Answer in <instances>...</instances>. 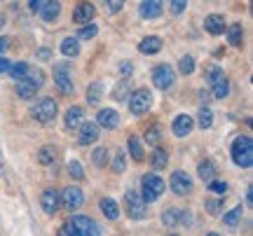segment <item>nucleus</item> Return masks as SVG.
<instances>
[{
  "label": "nucleus",
  "instance_id": "30",
  "mask_svg": "<svg viewBox=\"0 0 253 236\" xmlns=\"http://www.w3.org/2000/svg\"><path fill=\"white\" fill-rule=\"evenodd\" d=\"M38 162L42 164V166H49V164L56 162V150L52 145H45L40 147V152H38Z\"/></svg>",
  "mask_w": 253,
  "mask_h": 236
},
{
  "label": "nucleus",
  "instance_id": "40",
  "mask_svg": "<svg viewBox=\"0 0 253 236\" xmlns=\"http://www.w3.org/2000/svg\"><path fill=\"white\" fill-rule=\"evenodd\" d=\"M223 77H225V73H223V68H220V66H211V68H209L207 82L211 84V87H213V84H218Z\"/></svg>",
  "mask_w": 253,
  "mask_h": 236
},
{
  "label": "nucleus",
  "instance_id": "4",
  "mask_svg": "<svg viewBox=\"0 0 253 236\" xmlns=\"http://www.w3.org/2000/svg\"><path fill=\"white\" fill-rule=\"evenodd\" d=\"M126 105H129V112L131 115H145L150 105H153V94L148 89H136L129 94V99H126Z\"/></svg>",
  "mask_w": 253,
  "mask_h": 236
},
{
  "label": "nucleus",
  "instance_id": "45",
  "mask_svg": "<svg viewBox=\"0 0 253 236\" xmlns=\"http://www.w3.org/2000/svg\"><path fill=\"white\" fill-rule=\"evenodd\" d=\"M113 96H115L118 101H126V99H129V84H126V82H120Z\"/></svg>",
  "mask_w": 253,
  "mask_h": 236
},
{
  "label": "nucleus",
  "instance_id": "15",
  "mask_svg": "<svg viewBox=\"0 0 253 236\" xmlns=\"http://www.w3.org/2000/svg\"><path fill=\"white\" fill-rule=\"evenodd\" d=\"M94 14H96V7L91 2H80V5H75V9H73V21L87 26V24H91Z\"/></svg>",
  "mask_w": 253,
  "mask_h": 236
},
{
  "label": "nucleus",
  "instance_id": "53",
  "mask_svg": "<svg viewBox=\"0 0 253 236\" xmlns=\"http://www.w3.org/2000/svg\"><path fill=\"white\" fill-rule=\"evenodd\" d=\"M9 61L7 59H2V56H0V75H5V73H9Z\"/></svg>",
  "mask_w": 253,
  "mask_h": 236
},
{
  "label": "nucleus",
  "instance_id": "55",
  "mask_svg": "<svg viewBox=\"0 0 253 236\" xmlns=\"http://www.w3.org/2000/svg\"><path fill=\"white\" fill-rule=\"evenodd\" d=\"M246 203H249V206H253V190H251V187L246 190Z\"/></svg>",
  "mask_w": 253,
  "mask_h": 236
},
{
  "label": "nucleus",
  "instance_id": "13",
  "mask_svg": "<svg viewBox=\"0 0 253 236\" xmlns=\"http://www.w3.org/2000/svg\"><path fill=\"white\" fill-rule=\"evenodd\" d=\"M96 127H99V129H108V131L118 129V127H120V115H118V110H113V108L99 110V115H96Z\"/></svg>",
  "mask_w": 253,
  "mask_h": 236
},
{
  "label": "nucleus",
  "instance_id": "34",
  "mask_svg": "<svg viewBox=\"0 0 253 236\" xmlns=\"http://www.w3.org/2000/svg\"><path fill=\"white\" fill-rule=\"evenodd\" d=\"M197 124L199 129H211V124H213V112H211V108H199V115H197Z\"/></svg>",
  "mask_w": 253,
  "mask_h": 236
},
{
  "label": "nucleus",
  "instance_id": "27",
  "mask_svg": "<svg viewBox=\"0 0 253 236\" xmlns=\"http://www.w3.org/2000/svg\"><path fill=\"white\" fill-rule=\"evenodd\" d=\"M242 215H244V208H242V206H235L232 210L223 213V225H227V227H237L239 220H242Z\"/></svg>",
  "mask_w": 253,
  "mask_h": 236
},
{
  "label": "nucleus",
  "instance_id": "43",
  "mask_svg": "<svg viewBox=\"0 0 253 236\" xmlns=\"http://www.w3.org/2000/svg\"><path fill=\"white\" fill-rule=\"evenodd\" d=\"M223 203H225V197H216V199H209L207 201V210L211 215H218L220 208H223Z\"/></svg>",
  "mask_w": 253,
  "mask_h": 236
},
{
  "label": "nucleus",
  "instance_id": "57",
  "mask_svg": "<svg viewBox=\"0 0 253 236\" xmlns=\"http://www.w3.org/2000/svg\"><path fill=\"white\" fill-rule=\"evenodd\" d=\"M207 236H220V234H216V232H211V234H207Z\"/></svg>",
  "mask_w": 253,
  "mask_h": 236
},
{
  "label": "nucleus",
  "instance_id": "54",
  "mask_svg": "<svg viewBox=\"0 0 253 236\" xmlns=\"http://www.w3.org/2000/svg\"><path fill=\"white\" fill-rule=\"evenodd\" d=\"M49 54H52V52H49L47 47H42V49L38 52V59H49Z\"/></svg>",
  "mask_w": 253,
  "mask_h": 236
},
{
  "label": "nucleus",
  "instance_id": "19",
  "mask_svg": "<svg viewBox=\"0 0 253 236\" xmlns=\"http://www.w3.org/2000/svg\"><path fill=\"white\" fill-rule=\"evenodd\" d=\"M204 28H207L211 35H220V33H225V19H223V14H209L207 19H204Z\"/></svg>",
  "mask_w": 253,
  "mask_h": 236
},
{
  "label": "nucleus",
  "instance_id": "42",
  "mask_svg": "<svg viewBox=\"0 0 253 236\" xmlns=\"http://www.w3.org/2000/svg\"><path fill=\"white\" fill-rule=\"evenodd\" d=\"M99 33V26L96 24H87V26L80 28V33H78V40H91V37Z\"/></svg>",
  "mask_w": 253,
  "mask_h": 236
},
{
  "label": "nucleus",
  "instance_id": "31",
  "mask_svg": "<svg viewBox=\"0 0 253 236\" xmlns=\"http://www.w3.org/2000/svg\"><path fill=\"white\" fill-rule=\"evenodd\" d=\"M110 169L115 173H122L126 169V152L125 150H115V155L110 159Z\"/></svg>",
  "mask_w": 253,
  "mask_h": 236
},
{
  "label": "nucleus",
  "instance_id": "3",
  "mask_svg": "<svg viewBox=\"0 0 253 236\" xmlns=\"http://www.w3.org/2000/svg\"><path fill=\"white\" fill-rule=\"evenodd\" d=\"M164 187H167V182H164L157 173H145L143 175V194H141V199H143L145 203H153V201H157L160 197H162Z\"/></svg>",
  "mask_w": 253,
  "mask_h": 236
},
{
  "label": "nucleus",
  "instance_id": "18",
  "mask_svg": "<svg viewBox=\"0 0 253 236\" xmlns=\"http://www.w3.org/2000/svg\"><path fill=\"white\" fill-rule=\"evenodd\" d=\"M162 47H164V42H162V37H157V35H148V37H143L141 42H138V52L141 54H157V52H162Z\"/></svg>",
  "mask_w": 253,
  "mask_h": 236
},
{
  "label": "nucleus",
  "instance_id": "37",
  "mask_svg": "<svg viewBox=\"0 0 253 236\" xmlns=\"http://www.w3.org/2000/svg\"><path fill=\"white\" fill-rule=\"evenodd\" d=\"M143 138L148 140V143H150V145L157 147V143L162 140V131H160V127H157V124H153V127L145 129V136Z\"/></svg>",
  "mask_w": 253,
  "mask_h": 236
},
{
  "label": "nucleus",
  "instance_id": "12",
  "mask_svg": "<svg viewBox=\"0 0 253 236\" xmlns=\"http://www.w3.org/2000/svg\"><path fill=\"white\" fill-rule=\"evenodd\" d=\"M78 140H80V145L96 143L99 140V127H96V122H82L80 127H78Z\"/></svg>",
  "mask_w": 253,
  "mask_h": 236
},
{
  "label": "nucleus",
  "instance_id": "6",
  "mask_svg": "<svg viewBox=\"0 0 253 236\" xmlns=\"http://www.w3.org/2000/svg\"><path fill=\"white\" fill-rule=\"evenodd\" d=\"M54 84L63 96H71L73 91H75V87H73V77H71V66L66 64V61L54 64Z\"/></svg>",
  "mask_w": 253,
  "mask_h": 236
},
{
  "label": "nucleus",
  "instance_id": "20",
  "mask_svg": "<svg viewBox=\"0 0 253 236\" xmlns=\"http://www.w3.org/2000/svg\"><path fill=\"white\" fill-rule=\"evenodd\" d=\"M197 173H199V178L207 182H213L218 178V169H216V164L211 162V159H204V162H199V166H197Z\"/></svg>",
  "mask_w": 253,
  "mask_h": 236
},
{
  "label": "nucleus",
  "instance_id": "11",
  "mask_svg": "<svg viewBox=\"0 0 253 236\" xmlns=\"http://www.w3.org/2000/svg\"><path fill=\"white\" fill-rule=\"evenodd\" d=\"M40 206H42L47 215H54L56 210L61 208V194L56 190H45L40 194Z\"/></svg>",
  "mask_w": 253,
  "mask_h": 236
},
{
  "label": "nucleus",
  "instance_id": "56",
  "mask_svg": "<svg viewBox=\"0 0 253 236\" xmlns=\"http://www.w3.org/2000/svg\"><path fill=\"white\" fill-rule=\"evenodd\" d=\"M5 26V17H2V14H0V28Z\"/></svg>",
  "mask_w": 253,
  "mask_h": 236
},
{
  "label": "nucleus",
  "instance_id": "48",
  "mask_svg": "<svg viewBox=\"0 0 253 236\" xmlns=\"http://www.w3.org/2000/svg\"><path fill=\"white\" fill-rule=\"evenodd\" d=\"M47 2H49V0H31V2H28V7L33 9V12H38V14H40V12H42V9L47 7Z\"/></svg>",
  "mask_w": 253,
  "mask_h": 236
},
{
  "label": "nucleus",
  "instance_id": "14",
  "mask_svg": "<svg viewBox=\"0 0 253 236\" xmlns=\"http://www.w3.org/2000/svg\"><path fill=\"white\" fill-rule=\"evenodd\" d=\"M195 129V119L190 115H176V119L171 122V131L176 138H185Z\"/></svg>",
  "mask_w": 253,
  "mask_h": 236
},
{
  "label": "nucleus",
  "instance_id": "24",
  "mask_svg": "<svg viewBox=\"0 0 253 236\" xmlns=\"http://www.w3.org/2000/svg\"><path fill=\"white\" fill-rule=\"evenodd\" d=\"M126 147H129V155H131V159L134 162H143V143H141V138L138 136H129V140H126Z\"/></svg>",
  "mask_w": 253,
  "mask_h": 236
},
{
  "label": "nucleus",
  "instance_id": "35",
  "mask_svg": "<svg viewBox=\"0 0 253 236\" xmlns=\"http://www.w3.org/2000/svg\"><path fill=\"white\" fill-rule=\"evenodd\" d=\"M68 175H71L73 180H84V169H82V164L78 159L68 162Z\"/></svg>",
  "mask_w": 253,
  "mask_h": 236
},
{
  "label": "nucleus",
  "instance_id": "21",
  "mask_svg": "<svg viewBox=\"0 0 253 236\" xmlns=\"http://www.w3.org/2000/svg\"><path fill=\"white\" fill-rule=\"evenodd\" d=\"M99 208L101 213L106 215L108 220H118L120 218V206L115 199H110V197H103V199L99 201Z\"/></svg>",
  "mask_w": 253,
  "mask_h": 236
},
{
  "label": "nucleus",
  "instance_id": "36",
  "mask_svg": "<svg viewBox=\"0 0 253 236\" xmlns=\"http://www.w3.org/2000/svg\"><path fill=\"white\" fill-rule=\"evenodd\" d=\"M178 70H181L183 75H192L195 73V56H181V61H178Z\"/></svg>",
  "mask_w": 253,
  "mask_h": 236
},
{
  "label": "nucleus",
  "instance_id": "29",
  "mask_svg": "<svg viewBox=\"0 0 253 236\" xmlns=\"http://www.w3.org/2000/svg\"><path fill=\"white\" fill-rule=\"evenodd\" d=\"M24 80H26L28 84H33L36 89H40V87L45 84V73H42L40 68H33V66H31V70L26 73V77H24Z\"/></svg>",
  "mask_w": 253,
  "mask_h": 236
},
{
  "label": "nucleus",
  "instance_id": "39",
  "mask_svg": "<svg viewBox=\"0 0 253 236\" xmlns=\"http://www.w3.org/2000/svg\"><path fill=\"white\" fill-rule=\"evenodd\" d=\"M91 162H94V166L103 169L106 162H108V150H106V147H96V150L91 152Z\"/></svg>",
  "mask_w": 253,
  "mask_h": 236
},
{
  "label": "nucleus",
  "instance_id": "44",
  "mask_svg": "<svg viewBox=\"0 0 253 236\" xmlns=\"http://www.w3.org/2000/svg\"><path fill=\"white\" fill-rule=\"evenodd\" d=\"M209 192H213V194H218V197H223L227 192V182L225 180H213V182H209L207 185Z\"/></svg>",
  "mask_w": 253,
  "mask_h": 236
},
{
  "label": "nucleus",
  "instance_id": "28",
  "mask_svg": "<svg viewBox=\"0 0 253 236\" xmlns=\"http://www.w3.org/2000/svg\"><path fill=\"white\" fill-rule=\"evenodd\" d=\"M36 94H38V89L33 87V84H28L26 80L17 82V96H19V99L31 101V99H36Z\"/></svg>",
  "mask_w": 253,
  "mask_h": 236
},
{
  "label": "nucleus",
  "instance_id": "22",
  "mask_svg": "<svg viewBox=\"0 0 253 236\" xmlns=\"http://www.w3.org/2000/svg\"><path fill=\"white\" fill-rule=\"evenodd\" d=\"M61 54L63 56H68V59H75V56L80 54V40L78 37H73V35H68V37H63L61 40Z\"/></svg>",
  "mask_w": 253,
  "mask_h": 236
},
{
  "label": "nucleus",
  "instance_id": "41",
  "mask_svg": "<svg viewBox=\"0 0 253 236\" xmlns=\"http://www.w3.org/2000/svg\"><path fill=\"white\" fill-rule=\"evenodd\" d=\"M227 94H230V80L223 77L218 84H213V96H216V99H225Z\"/></svg>",
  "mask_w": 253,
  "mask_h": 236
},
{
  "label": "nucleus",
  "instance_id": "10",
  "mask_svg": "<svg viewBox=\"0 0 253 236\" xmlns=\"http://www.w3.org/2000/svg\"><path fill=\"white\" fill-rule=\"evenodd\" d=\"M169 187H171L173 194H178V197H185L192 192V178H190L185 171H173L171 178H169Z\"/></svg>",
  "mask_w": 253,
  "mask_h": 236
},
{
  "label": "nucleus",
  "instance_id": "2",
  "mask_svg": "<svg viewBox=\"0 0 253 236\" xmlns=\"http://www.w3.org/2000/svg\"><path fill=\"white\" fill-rule=\"evenodd\" d=\"M59 112V105H56L54 99H40L31 105V115L40 122V124H52Z\"/></svg>",
  "mask_w": 253,
  "mask_h": 236
},
{
  "label": "nucleus",
  "instance_id": "9",
  "mask_svg": "<svg viewBox=\"0 0 253 236\" xmlns=\"http://www.w3.org/2000/svg\"><path fill=\"white\" fill-rule=\"evenodd\" d=\"M61 194V206L66 210H78L82 208V203H84V192L78 187V185H68L63 192H59Z\"/></svg>",
  "mask_w": 253,
  "mask_h": 236
},
{
  "label": "nucleus",
  "instance_id": "46",
  "mask_svg": "<svg viewBox=\"0 0 253 236\" xmlns=\"http://www.w3.org/2000/svg\"><path fill=\"white\" fill-rule=\"evenodd\" d=\"M106 7H108V14H118L120 9L125 7V2H122V0H108Z\"/></svg>",
  "mask_w": 253,
  "mask_h": 236
},
{
  "label": "nucleus",
  "instance_id": "17",
  "mask_svg": "<svg viewBox=\"0 0 253 236\" xmlns=\"http://www.w3.org/2000/svg\"><path fill=\"white\" fill-rule=\"evenodd\" d=\"M84 122V110L80 105H71V108L66 110V115H63V124L66 129H78Z\"/></svg>",
  "mask_w": 253,
  "mask_h": 236
},
{
  "label": "nucleus",
  "instance_id": "5",
  "mask_svg": "<svg viewBox=\"0 0 253 236\" xmlns=\"http://www.w3.org/2000/svg\"><path fill=\"white\" fill-rule=\"evenodd\" d=\"M125 203H126V213L131 220H143L148 218V203L141 199V194L134 190H129L125 194Z\"/></svg>",
  "mask_w": 253,
  "mask_h": 236
},
{
  "label": "nucleus",
  "instance_id": "7",
  "mask_svg": "<svg viewBox=\"0 0 253 236\" xmlns=\"http://www.w3.org/2000/svg\"><path fill=\"white\" fill-rule=\"evenodd\" d=\"M68 225L75 229L78 236H101L99 225H96L91 218H87V215H71Z\"/></svg>",
  "mask_w": 253,
  "mask_h": 236
},
{
  "label": "nucleus",
  "instance_id": "26",
  "mask_svg": "<svg viewBox=\"0 0 253 236\" xmlns=\"http://www.w3.org/2000/svg\"><path fill=\"white\" fill-rule=\"evenodd\" d=\"M225 33H227V40H230L232 47L242 45V40H244V28H242V24H232L230 28H225Z\"/></svg>",
  "mask_w": 253,
  "mask_h": 236
},
{
  "label": "nucleus",
  "instance_id": "8",
  "mask_svg": "<svg viewBox=\"0 0 253 236\" xmlns=\"http://www.w3.org/2000/svg\"><path fill=\"white\" fill-rule=\"evenodd\" d=\"M173 82H176V70L169 64H160L155 66L153 70V84L157 89H171Z\"/></svg>",
  "mask_w": 253,
  "mask_h": 236
},
{
  "label": "nucleus",
  "instance_id": "25",
  "mask_svg": "<svg viewBox=\"0 0 253 236\" xmlns=\"http://www.w3.org/2000/svg\"><path fill=\"white\" fill-rule=\"evenodd\" d=\"M101 99H103V82L94 80L89 84V89H87V103H91V105H99Z\"/></svg>",
  "mask_w": 253,
  "mask_h": 236
},
{
  "label": "nucleus",
  "instance_id": "33",
  "mask_svg": "<svg viewBox=\"0 0 253 236\" xmlns=\"http://www.w3.org/2000/svg\"><path fill=\"white\" fill-rule=\"evenodd\" d=\"M59 14H61V2H47V7L40 12L42 21H54Z\"/></svg>",
  "mask_w": 253,
  "mask_h": 236
},
{
  "label": "nucleus",
  "instance_id": "52",
  "mask_svg": "<svg viewBox=\"0 0 253 236\" xmlns=\"http://www.w3.org/2000/svg\"><path fill=\"white\" fill-rule=\"evenodd\" d=\"M209 101H211V94H209L207 89H202V91H199V103H202V108H207Z\"/></svg>",
  "mask_w": 253,
  "mask_h": 236
},
{
  "label": "nucleus",
  "instance_id": "23",
  "mask_svg": "<svg viewBox=\"0 0 253 236\" xmlns=\"http://www.w3.org/2000/svg\"><path fill=\"white\" fill-rule=\"evenodd\" d=\"M167 162H169V152L164 150V147H155L153 155H150V164H153L155 171H160V169H167Z\"/></svg>",
  "mask_w": 253,
  "mask_h": 236
},
{
  "label": "nucleus",
  "instance_id": "32",
  "mask_svg": "<svg viewBox=\"0 0 253 236\" xmlns=\"http://www.w3.org/2000/svg\"><path fill=\"white\" fill-rule=\"evenodd\" d=\"M28 70H31V66H28L26 61H17V64H12V66H9V75H12V77H14L17 82L24 80Z\"/></svg>",
  "mask_w": 253,
  "mask_h": 236
},
{
  "label": "nucleus",
  "instance_id": "51",
  "mask_svg": "<svg viewBox=\"0 0 253 236\" xmlns=\"http://www.w3.org/2000/svg\"><path fill=\"white\" fill-rule=\"evenodd\" d=\"M9 45H12V37H7V35H0V54H2V52H7V49H9Z\"/></svg>",
  "mask_w": 253,
  "mask_h": 236
},
{
  "label": "nucleus",
  "instance_id": "47",
  "mask_svg": "<svg viewBox=\"0 0 253 236\" xmlns=\"http://www.w3.org/2000/svg\"><path fill=\"white\" fill-rule=\"evenodd\" d=\"M169 7H171L173 14H183V9L188 7V2L185 0H173V2H169Z\"/></svg>",
  "mask_w": 253,
  "mask_h": 236
},
{
  "label": "nucleus",
  "instance_id": "1",
  "mask_svg": "<svg viewBox=\"0 0 253 236\" xmlns=\"http://www.w3.org/2000/svg\"><path fill=\"white\" fill-rule=\"evenodd\" d=\"M232 159L242 169H251L253 166V143L249 136H239L232 140Z\"/></svg>",
  "mask_w": 253,
  "mask_h": 236
},
{
  "label": "nucleus",
  "instance_id": "38",
  "mask_svg": "<svg viewBox=\"0 0 253 236\" xmlns=\"http://www.w3.org/2000/svg\"><path fill=\"white\" fill-rule=\"evenodd\" d=\"M178 213H181L178 208H167L162 213V225H167V227H176V225H178Z\"/></svg>",
  "mask_w": 253,
  "mask_h": 236
},
{
  "label": "nucleus",
  "instance_id": "58",
  "mask_svg": "<svg viewBox=\"0 0 253 236\" xmlns=\"http://www.w3.org/2000/svg\"><path fill=\"white\" fill-rule=\"evenodd\" d=\"M169 236H178V234H169Z\"/></svg>",
  "mask_w": 253,
  "mask_h": 236
},
{
  "label": "nucleus",
  "instance_id": "50",
  "mask_svg": "<svg viewBox=\"0 0 253 236\" xmlns=\"http://www.w3.org/2000/svg\"><path fill=\"white\" fill-rule=\"evenodd\" d=\"M56 236H78V234H75V229H73L71 225L66 222L63 227H59V234H56Z\"/></svg>",
  "mask_w": 253,
  "mask_h": 236
},
{
  "label": "nucleus",
  "instance_id": "16",
  "mask_svg": "<svg viewBox=\"0 0 253 236\" xmlns=\"http://www.w3.org/2000/svg\"><path fill=\"white\" fill-rule=\"evenodd\" d=\"M162 12H164V5L160 0H143L138 5V14L143 19H157V17H162Z\"/></svg>",
  "mask_w": 253,
  "mask_h": 236
},
{
  "label": "nucleus",
  "instance_id": "49",
  "mask_svg": "<svg viewBox=\"0 0 253 236\" xmlns=\"http://www.w3.org/2000/svg\"><path fill=\"white\" fill-rule=\"evenodd\" d=\"M120 73L125 75V77L126 75H131L134 73V64H131V61H122V64H120Z\"/></svg>",
  "mask_w": 253,
  "mask_h": 236
}]
</instances>
